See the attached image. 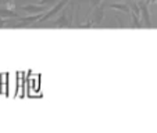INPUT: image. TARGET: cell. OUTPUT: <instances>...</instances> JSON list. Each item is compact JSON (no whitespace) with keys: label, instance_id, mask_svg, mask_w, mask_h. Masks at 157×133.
<instances>
[{"label":"cell","instance_id":"obj_1","mask_svg":"<svg viewBox=\"0 0 157 133\" xmlns=\"http://www.w3.org/2000/svg\"><path fill=\"white\" fill-rule=\"evenodd\" d=\"M104 11H106V4L100 3L99 6L93 7L90 11V20L88 18V24H81L78 25V28H93V27H99L101 24V21L104 18Z\"/></svg>","mask_w":157,"mask_h":133},{"label":"cell","instance_id":"obj_2","mask_svg":"<svg viewBox=\"0 0 157 133\" xmlns=\"http://www.w3.org/2000/svg\"><path fill=\"white\" fill-rule=\"evenodd\" d=\"M68 2L70 0H59V2H57V3L54 4L48 13H44V15L39 20V22H48L49 20H52L53 17H56V14H59V13L68 4Z\"/></svg>","mask_w":157,"mask_h":133},{"label":"cell","instance_id":"obj_3","mask_svg":"<svg viewBox=\"0 0 157 133\" xmlns=\"http://www.w3.org/2000/svg\"><path fill=\"white\" fill-rule=\"evenodd\" d=\"M44 15V13H36V14H31L28 17H22V18H18V24H15V28H21V27H27V25L31 24H35V22H39L42 17Z\"/></svg>","mask_w":157,"mask_h":133},{"label":"cell","instance_id":"obj_4","mask_svg":"<svg viewBox=\"0 0 157 133\" xmlns=\"http://www.w3.org/2000/svg\"><path fill=\"white\" fill-rule=\"evenodd\" d=\"M140 9V15H142V21L145 22V25L147 28H151V21H150V11H149V4L145 0H138Z\"/></svg>","mask_w":157,"mask_h":133},{"label":"cell","instance_id":"obj_5","mask_svg":"<svg viewBox=\"0 0 157 133\" xmlns=\"http://www.w3.org/2000/svg\"><path fill=\"white\" fill-rule=\"evenodd\" d=\"M48 7L49 6H42V4H38V3H31V4H24V6H21L20 9L22 10V11L31 13V14H36V13L49 11Z\"/></svg>","mask_w":157,"mask_h":133},{"label":"cell","instance_id":"obj_6","mask_svg":"<svg viewBox=\"0 0 157 133\" xmlns=\"http://www.w3.org/2000/svg\"><path fill=\"white\" fill-rule=\"evenodd\" d=\"M54 25L57 28H67V27H72V22L68 17H67V9H63L61 10V15L54 21Z\"/></svg>","mask_w":157,"mask_h":133},{"label":"cell","instance_id":"obj_7","mask_svg":"<svg viewBox=\"0 0 157 133\" xmlns=\"http://www.w3.org/2000/svg\"><path fill=\"white\" fill-rule=\"evenodd\" d=\"M107 7L111 10H117V11L125 13V14H131V9L128 6V3H110L107 4Z\"/></svg>","mask_w":157,"mask_h":133},{"label":"cell","instance_id":"obj_8","mask_svg":"<svg viewBox=\"0 0 157 133\" xmlns=\"http://www.w3.org/2000/svg\"><path fill=\"white\" fill-rule=\"evenodd\" d=\"M0 17L3 18H18V13L15 10H9L6 7L0 9Z\"/></svg>","mask_w":157,"mask_h":133},{"label":"cell","instance_id":"obj_9","mask_svg":"<svg viewBox=\"0 0 157 133\" xmlns=\"http://www.w3.org/2000/svg\"><path fill=\"white\" fill-rule=\"evenodd\" d=\"M103 2H104V0H78L77 4H81V3H90V4H92V9H93V7L99 6V4L103 3Z\"/></svg>","mask_w":157,"mask_h":133},{"label":"cell","instance_id":"obj_10","mask_svg":"<svg viewBox=\"0 0 157 133\" xmlns=\"http://www.w3.org/2000/svg\"><path fill=\"white\" fill-rule=\"evenodd\" d=\"M36 3L42 6H50V4H56L57 0H36Z\"/></svg>","mask_w":157,"mask_h":133},{"label":"cell","instance_id":"obj_11","mask_svg":"<svg viewBox=\"0 0 157 133\" xmlns=\"http://www.w3.org/2000/svg\"><path fill=\"white\" fill-rule=\"evenodd\" d=\"M4 7L9 10H15V3H14V0H9L6 4H4Z\"/></svg>","mask_w":157,"mask_h":133},{"label":"cell","instance_id":"obj_12","mask_svg":"<svg viewBox=\"0 0 157 133\" xmlns=\"http://www.w3.org/2000/svg\"><path fill=\"white\" fill-rule=\"evenodd\" d=\"M6 22L7 21L4 20L3 17H0V28H3V27H6Z\"/></svg>","mask_w":157,"mask_h":133},{"label":"cell","instance_id":"obj_13","mask_svg":"<svg viewBox=\"0 0 157 133\" xmlns=\"http://www.w3.org/2000/svg\"><path fill=\"white\" fill-rule=\"evenodd\" d=\"M145 2H146V3L149 4V6H150V4H151V3H154V2H156V0H145Z\"/></svg>","mask_w":157,"mask_h":133},{"label":"cell","instance_id":"obj_14","mask_svg":"<svg viewBox=\"0 0 157 133\" xmlns=\"http://www.w3.org/2000/svg\"><path fill=\"white\" fill-rule=\"evenodd\" d=\"M124 2H125V3H127V2H128V0H124Z\"/></svg>","mask_w":157,"mask_h":133}]
</instances>
